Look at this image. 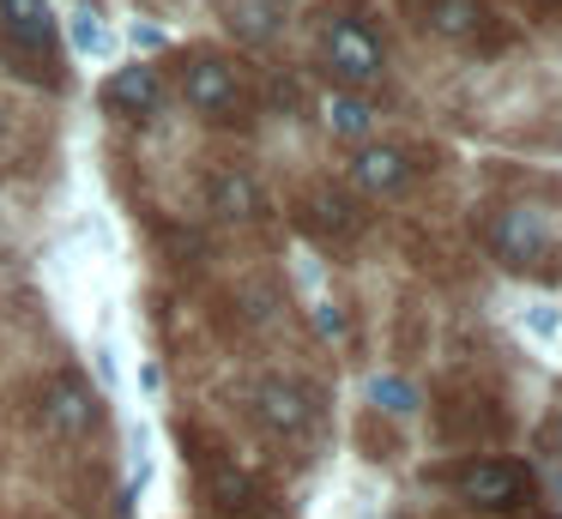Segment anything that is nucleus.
Returning a JSON list of instances; mask_svg holds the SVG:
<instances>
[{"instance_id":"1","label":"nucleus","mask_w":562,"mask_h":519,"mask_svg":"<svg viewBox=\"0 0 562 519\" xmlns=\"http://www.w3.org/2000/svg\"><path fill=\"white\" fill-rule=\"evenodd\" d=\"M0 55L19 79L61 84V24L49 0H0Z\"/></svg>"},{"instance_id":"2","label":"nucleus","mask_w":562,"mask_h":519,"mask_svg":"<svg viewBox=\"0 0 562 519\" xmlns=\"http://www.w3.org/2000/svg\"><path fill=\"white\" fill-rule=\"evenodd\" d=\"M484 241H490V253H496L508 272H538V278H550L557 272V260H562V236H557V217L544 212V205H502L496 217H490V229H484Z\"/></svg>"},{"instance_id":"3","label":"nucleus","mask_w":562,"mask_h":519,"mask_svg":"<svg viewBox=\"0 0 562 519\" xmlns=\"http://www.w3.org/2000/svg\"><path fill=\"white\" fill-rule=\"evenodd\" d=\"M321 67H327V79L351 84V91L375 84L381 67H387V48H381L375 24H369L363 12H333V19L321 24Z\"/></svg>"},{"instance_id":"4","label":"nucleus","mask_w":562,"mask_h":519,"mask_svg":"<svg viewBox=\"0 0 562 519\" xmlns=\"http://www.w3.org/2000/svg\"><path fill=\"white\" fill-rule=\"evenodd\" d=\"M400 12L417 31L441 36V43H460V48H477V55H496L508 43V31H502L490 0H400Z\"/></svg>"},{"instance_id":"5","label":"nucleus","mask_w":562,"mask_h":519,"mask_svg":"<svg viewBox=\"0 0 562 519\" xmlns=\"http://www.w3.org/2000/svg\"><path fill=\"white\" fill-rule=\"evenodd\" d=\"M182 97H188V109H194V115L218 121V127H243V121H248V84H243V72H236L224 55H206V48L182 60Z\"/></svg>"},{"instance_id":"6","label":"nucleus","mask_w":562,"mask_h":519,"mask_svg":"<svg viewBox=\"0 0 562 519\" xmlns=\"http://www.w3.org/2000/svg\"><path fill=\"white\" fill-rule=\"evenodd\" d=\"M248 410H255V422L267 435H279V441H303L321 422L315 393H308L303 381H291V374H260L255 393H248Z\"/></svg>"},{"instance_id":"7","label":"nucleus","mask_w":562,"mask_h":519,"mask_svg":"<svg viewBox=\"0 0 562 519\" xmlns=\"http://www.w3.org/2000/svg\"><path fill=\"white\" fill-rule=\"evenodd\" d=\"M436 435L448 447H490V441L508 435V410L490 393H477V386H453L436 405Z\"/></svg>"},{"instance_id":"8","label":"nucleus","mask_w":562,"mask_h":519,"mask_svg":"<svg viewBox=\"0 0 562 519\" xmlns=\"http://www.w3.org/2000/svg\"><path fill=\"white\" fill-rule=\"evenodd\" d=\"M453 495L472 507H490V514H508L532 495V471L520 459H465L460 471H448Z\"/></svg>"},{"instance_id":"9","label":"nucleus","mask_w":562,"mask_h":519,"mask_svg":"<svg viewBox=\"0 0 562 519\" xmlns=\"http://www.w3.org/2000/svg\"><path fill=\"white\" fill-rule=\"evenodd\" d=\"M37 422L55 441H86V435L98 429V393H91L79 374H55L37 393Z\"/></svg>"},{"instance_id":"10","label":"nucleus","mask_w":562,"mask_h":519,"mask_svg":"<svg viewBox=\"0 0 562 519\" xmlns=\"http://www.w3.org/2000/svg\"><path fill=\"white\" fill-rule=\"evenodd\" d=\"M303 229L315 241H333V248H345V241L363 236V212H357V200L345 188H308L303 193Z\"/></svg>"},{"instance_id":"11","label":"nucleus","mask_w":562,"mask_h":519,"mask_svg":"<svg viewBox=\"0 0 562 519\" xmlns=\"http://www.w3.org/2000/svg\"><path fill=\"white\" fill-rule=\"evenodd\" d=\"M351 181L369 200H393V193H405L417 181V163H412L405 145H363V151L351 157Z\"/></svg>"},{"instance_id":"12","label":"nucleus","mask_w":562,"mask_h":519,"mask_svg":"<svg viewBox=\"0 0 562 519\" xmlns=\"http://www.w3.org/2000/svg\"><path fill=\"white\" fill-rule=\"evenodd\" d=\"M158 97H164V84H158V72H151L146 60H127V67L103 84V103H110L115 115H127V121H146L151 109H158Z\"/></svg>"},{"instance_id":"13","label":"nucleus","mask_w":562,"mask_h":519,"mask_svg":"<svg viewBox=\"0 0 562 519\" xmlns=\"http://www.w3.org/2000/svg\"><path fill=\"white\" fill-rule=\"evenodd\" d=\"M206 200H212V212H218L224 224H248V217L267 212V193H260V181L243 176V169H218V176L206 181Z\"/></svg>"},{"instance_id":"14","label":"nucleus","mask_w":562,"mask_h":519,"mask_svg":"<svg viewBox=\"0 0 562 519\" xmlns=\"http://www.w3.org/2000/svg\"><path fill=\"white\" fill-rule=\"evenodd\" d=\"M369 121H375V115H369L363 97H333V103H327V127L339 133V139H363Z\"/></svg>"},{"instance_id":"15","label":"nucleus","mask_w":562,"mask_h":519,"mask_svg":"<svg viewBox=\"0 0 562 519\" xmlns=\"http://www.w3.org/2000/svg\"><path fill=\"white\" fill-rule=\"evenodd\" d=\"M369 398H375V405L387 410V417H412V405H417V393L400 381V374H387V381H375V386H369Z\"/></svg>"},{"instance_id":"16","label":"nucleus","mask_w":562,"mask_h":519,"mask_svg":"<svg viewBox=\"0 0 562 519\" xmlns=\"http://www.w3.org/2000/svg\"><path fill=\"white\" fill-rule=\"evenodd\" d=\"M67 24H74V43L86 48V55H103V48H110V36H103L98 12H86V7H79V12H74V19H67Z\"/></svg>"},{"instance_id":"17","label":"nucleus","mask_w":562,"mask_h":519,"mask_svg":"<svg viewBox=\"0 0 562 519\" xmlns=\"http://www.w3.org/2000/svg\"><path fill=\"white\" fill-rule=\"evenodd\" d=\"M231 24H236L243 36H272V31H279L272 7H231Z\"/></svg>"},{"instance_id":"18","label":"nucleus","mask_w":562,"mask_h":519,"mask_svg":"<svg viewBox=\"0 0 562 519\" xmlns=\"http://www.w3.org/2000/svg\"><path fill=\"white\" fill-rule=\"evenodd\" d=\"M532 24H562V0H514Z\"/></svg>"},{"instance_id":"19","label":"nucleus","mask_w":562,"mask_h":519,"mask_svg":"<svg viewBox=\"0 0 562 519\" xmlns=\"http://www.w3.org/2000/svg\"><path fill=\"white\" fill-rule=\"evenodd\" d=\"M550 441H557V453H562V405H557V417H550Z\"/></svg>"}]
</instances>
